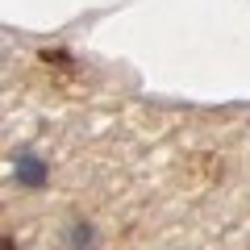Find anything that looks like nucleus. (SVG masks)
<instances>
[{
  "label": "nucleus",
  "instance_id": "1",
  "mask_svg": "<svg viewBox=\"0 0 250 250\" xmlns=\"http://www.w3.org/2000/svg\"><path fill=\"white\" fill-rule=\"evenodd\" d=\"M17 175L25 179V184H42L46 171H42V163H38V159H21V163H17Z\"/></svg>",
  "mask_w": 250,
  "mask_h": 250
}]
</instances>
